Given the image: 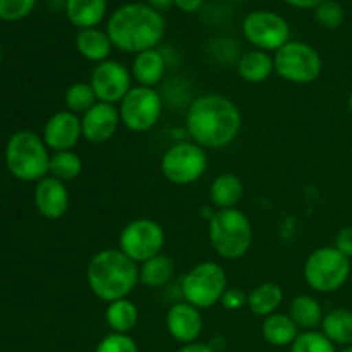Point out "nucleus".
Returning <instances> with one entry per match:
<instances>
[{"instance_id": "nucleus-36", "label": "nucleus", "mask_w": 352, "mask_h": 352, "mask_svg": "<svg viewBox=\"0 0 352 352\" xmlns=\"http://www.w3.org/2000/svg\"><path fill=\"white\" fill-rule=\"evenodd\" d=\"M333 246L351 260L352 258V227H344L337 232L336 236V244Z\"/></svg>"}, {"instance_id": "nucleus-32", "label": "nucleus", "mask_w": 352, "mask_h": 352, "mask_svg": "<svg viewBox=\"0 0 352 352\" xmlns=\"http://www.w3.org/2000/svg\"><path fill=\"white\" fill-rule=\"evenodd\" d=\"M346 19L342 3L337 0H323L315 9V21L325 30H337Z\"/></svg>"}, {"instance_id": "nucleus-16", "label": "nucleus", "mask_w": 352, "mask_h": 352, "mask_svg": "<svg viewBox=\"0 0 352 352\" xmlns=\"http://www.w3.org/2000/svg\"><path fill=\"white\" fill-rule=\"evenodd\" d=\"M165 327H167L168 336L181 346L198 342L203 332L201 309L195 308L186 301L175 302L165 315Z\"/></svg>"}, {"instance_id": "nucleus-40", "label": "nucleus", "mask_w": 352, "mask_h": 352, "mask_svg": "<svg viewBox=\"0 0 352 352\" xmlns=\"http://www.w3.org/2000/svg\"><path fill=\"white\" fill-rule=\"evenodd\" d=\"M144 3H148V6H151L153 9L157 10H165L168 9V7L174 6V0H144Z\"/></svg>"}, {"instance_id": "nucleus-4", "label": "nucleus", "mask_w": 352, "mask_h": 352, "mask_svg": "<svg viewBox=\"0 0 352 352\" xmlns=\"http://www.w3.org/2000/svg\"><path fill=\"white\" fill-rule=\"evenodd\" d=\"M50 158L43 138L33 131H16L6 144L7 170L23 182H40L48 177Z\"/></svg>"}, {"instance_id": "nucleus-22", "label": "nucleus", "mask_w": 352, "mask_h": 352, "mask_svg": "<svg viewBox=\"0 0 352 352\" xmlns=\"http://www.w3.org/2000/svg\"><path fill=\"white\" fill-rule=\"evenodd\" d=\"M244 196V184L236 174H220L210 184V201L217 210L237 208Z\"/></svg>"}, {"instance_id": "nucleus-2", "label": "nucleus", "mask_w": 352, "mask_h": 352, "mask_svg": "<svg viewBox=\"0 0 352 352\" xmlns=\"http://www.w3.org/2000/svg\"><path fill=\"white\" fill-rule=\"evenodd\" d=\"M105 31L113 48L138 55L160 45L167 23L164 14L148 3L129 2L110 14Z\"/></svg>"}, {"instance_id": "nucleus-39", "label": "nucleus", "mask_w": 352, "mask_h": 352, "mask_svg": "<svg viewBox=\"0 0 352 352\" xmlns=\"http://www.w3.org/2000/svg\"><path fill=\"white\" fill-rule=\"evenodd\" d=\"M177 352H215L212 346L203 342H191V344H184L177 349Z\"/></svg>"}, {"instance_id": "nucleus-13", "label": "nucleus", "mask_w": 352, "mask_h": 352, "mask_svg": "<svg viewBox=\"0 0 352 352\" xmlns=\"http://www.w3.org/2000/svg\"><path fill=\"white\" fill-rule=\"evenodd\" d=\"M133 74L129 69L119 60L109 58L105 62H100L93 67L89 85L95 89V95L98 102L112 103L119 105L124 96L133 88Z\"/></svg>"}, {"instance_id": "nucleus-33", "label": "nucleus", "mask_w": 352, "mask_h": 352, "mask_svg": "<svg viewBox=\"0 0 352 352\" xmlns=\"http://www.w3.org/2000/svg\"><path fill=\"white\" fill-rule=\"evenodd\" d=\"M36 0H0V21L17 23L33 12Z\"/></svg>"}, {"instance_id": "nucleus-3", "label": "nucleus", "mask_w": 352, "mask_h": 352, "mask_svg": "<svg viewBox=\"0 0 352 352\" xmlns=\"http://www.w3.org/2000/svg\"><path fill=\"white\" fill-rule=\"evenodd\" d=\"M88 287L100 301L112 302L127 298L140 284V267L122 251L102 250L91 256L86 267Z\"/></svg>"}, {"instance_id": "nucleus-21", "label": "nucleus", "mask_w": 352, "mask_h": 352, "mask_svg": "<svg viewBox=\"0 0 352 352\" xmlns=\"http://www.w3.org/2000/svg\"><path fill=\"white\" fill-rule=\"evenodd\" d=\"M274 72V55L263 50H256V48L241 55L239 62H237V74L250 85H260V82L268 81Z\"/></svg>"}, {"instance_id": "nucleus-29", "label": "nucleus", "mask_w": 352, "mask_h": 352, "mask_svg": "<svg viewBox=\"0 0 352 352\" xmlns=\"http://www.w3.org/2000/svg\"><path fill=\"white\" fill-rule=\"evenodd\" d=\"M82 172V160L76 151H55L50 158V177L58 179L62 182H71L79 177Z\"/></svg>"}, {"instance_id": "nucleus-28", "label": "nucleus", "mask_w": 352, "mask_h": 352, "mask_svg": "<svg viewBox=\"0 0 352 352\" xmlns=\"http://www.w3.org/2000/svg\"><path fill=\"white\" fill-rule=\"evenodd\" d=\"M175 275V261L168 254H158L140 267V284L151 289L165 287Z\"/></svg>"}, {"instance_id": "nucleus-30", "label": "nucleus", "mask_w": 352, "mask_h": 352, "mask_svg": "<svg viewBox=\"0 0 352 352\" xmlns=\"http://www.w3.org/2000/svg\"><path fill=\"white\" fill-rule=\"evenodd\" d=\"M65 110L76 113V116H85L95 103H98V98L95 95V89L89 82H72L64 95Z\"/></svg>"}, {"instance_id": "nucleus-25", "label": "nucleus", "mask_w": 352, "mask_h": 352, "mask_svg": "<svg viewBox=\"0 0 352 352\" xmlns=\"http://www.w3.org/2000/svg\"><path fill=\"white\" fill-rule=\"evenodd\" d=\"M282 301H284V291L280 285L274 284V282H263L248 294V309L254 316L267 318V316L277 313Z\"/></svg>"}, {"instance_id": "nucleus-17", "label": "nucleus", "mask_w": 352, "mask_h": 352, "mask_svg": "<svg viewBox=\"0 0 352 352\" xmlns=\"http://www.w3.org/2000/svg\"><path fill=\"white\" fill-rule=\"evenodd\" d=\"M69 191L65 182L55 177H45L34 188V206L47 220H58L69 210Z\"/></svg>"}, {"instance_id": "nucleus-12", "label": "nucleus", "mask_w": 352, "mask_h": 352, "mask_svg": "<svg viewBox=\"0 0 352 352\" xmlns=\"http://www.w3.org/2000/svg\"><path fill=\"white\" fill-rule=\"evenodd\" d=\"M243 34L256 50L275 54L291 41V26L274 10H253L244 17Z\"/></svg>"}, {"instance_id": "nucleus-24", "label": "nucleus", "mask_w": 352, "mask_h": 352, "mask_svg": "<svg viewBox=\"0 0 352 352\" xmlns=\"http://www.w3.org/2000/svg\"><path fill=\"white\" fill-rule=\"evenodd\" d=\"M287 315L291 316L292 322L299 327L301 332H308V330H316L318 327H322L325 313H323L318 299L309 294H301L292 299Z\"/></svg>"}, {"instance_id": "nucleus-37", "label": "nucleus", "mask_w": 352, "mask_h": 352, "mask_svg": "<svg viewBox=\"0 0 352 352\" xmlns=\"http://www.w3.org/2000/svg\"><path fill=\"white\" fill-rule=\"evenodd\" d=\"M174 6L186 14H195L203 9L205 0H174Z\"/></svg>"}, {"instance_id": "nucleus-10", "label": "nucleus", "mask_w": 352, "mask_h": 352, "mask_svg": "<svg viewBox=\"0 0 352 352\" xmlns=\"http://www.w3.org/2000/svg\"><path fill=\"white\" fill-rule=\"evenodd\" d=\"M120 122L133 133L153 129L164 113V98L155 88L133 86L119 103Z\"/></svg>"}, {"instance_id": "nucleus-38", "label": "nucleus", "mask_w": 352, "mask_h": 352, "mask_svg": "<svg viewBox=\"0 0 352 352\" xmlns=\"http://www.w3.org/2000/svg\"><path fill=\"white\" fill-rule=\"evenodd\" d=\"M284 2L287 3L289 7H292V9H302V10L313 9L315 10L316 7L323 2V0H284Z\"/></svg>"}, {"instance_id": "nucleus-11", "label": "nucleus", "mask_w": 352, "mask_h": 352, "mask_svg": "<svg viewBox=\"0 0 352 352\" xmlns=\"http://www.w3.org/2000/svg\"><path fill=\"white\" fill-rule=\"evenodd\" d=\"M164 246V227L146 217L134 219L119 234V250L138 265L162 254Z\"/></svg>"}, {"instance_id": "nucleus-43", "label": "nucleus", "mask_w": 352, "mask_h": 352, "mask_svg": "<svg viewBox=\"0 0 352 352\" xmlns=\"http://www.w3.org/2000/svg\"><path fill=\"white\" fill-rule=\"evenodd\" d=\"M0 64H2V47H0Z\"/></svg>"}, {"instance_id": "nucleus-27", "label": "nucleus", "mask_w": 352, "mask_h": 352, "mask_svg": "<svg viewBox=\"0 0 352 352\" xmlns=\"http://www.w3.org/2000/svg\"><path fill=\"white\" fill-rule=\"evenodd\" d=\"M322 333L336 346H352V311L337 308L325 313L322 322Z\"/></svg>"}, {"instance_id": "nucleus-15", "label": "nucleus", "mask_w": 352, "mask_h": 352, "mask_svg": "<svg viewBox=\"0 0 352 352\" xmlns=\"http://www.w3.org/2000/svg\"><path fill=\"white\" fill-rule=\"evenodd\" d=\"M120 113L119 107L112 103L98 102L81 116V127H82V140L88 143H107L116 136V133L120 127Z\"/></svg>"}, {"instance_id": "nucleus-42", "label": "nucleus", "mask_w": 352, "mask_h": 352, "mask_svg": "<svg viewBox=\"0 0 352 352\" xmlns=\"http://www.w3.org/2000/svg\"><path fill=\"white\" fill-rule=\"evenodd\" d=\"M340 352H352V346H347L346 349H342Z\"/></svg>"}, {"instance_id": "nucleus-18", "label": "nucleus", "mask_w": 352, "mask_h": 352, "mask_svg": "<svg viewBox=\"0 0 352 352\" xmlns=\"http://www.w3.org/2000/svg\"><path fill=\"white\" fill-rule=\"evenodd\" d=\"M74 45L78 54L86 60L93 64H100L110 58L113 50V45L110 41L107 31L100 28H88V30H79L74 38Z\"/></svg>"}, {"instance_id": "nucleus-7", "label": "nucleus", "mask_w": 352, "mask_h": 352, "mask_svg": "<svg viewBox=\"0 0 352 352\" xmlns=\"http://www.w3.org/2000/svg\"><path fill=\"white\" fill-rule=\"evenodd\" d=\"M227 287L226 270L215 261L198 263L181 278L182 301L198 309H208L219 305Z\"/></svg>"}, {"instance_id": "nucleus-20", "label": "nucleus", "mask_w": 352, "mask_h": 352, "mask_svg": "<svg viewBox=\"0 0 352 352\" xmlns=\"http://www.w3.org/2000/svg\"><path fill=\"white\" fill-rule=\"evenodd\" d=\"M131 74H133V79L138 82V86L155 88L157 85H160L165 76L164 54L157 48H151V50L134 55Z\"/></svg>"}, {"instance_id": "nucleus-34", "label": "nucleus", "mask_w": 352, "mask_h": 352, "mask_svg": "<svg viewBox=\"0 0 352 352\" xmlns=\"http://www.w3.org/2000/svg\"><path fill=\"white\" fill-rule=\"evenodd\" d=\"M95 352H140V347L136 340L127 333L110 332L96 344Z\"/></svg>"}, {"instance_id": "nucleus-35", "label": "nucleus", "mask_w": 352, "mask_h": 352, "mask_svg": "<svg viewBox=\"0 0 352 352\" xmlns=\"http://www.w3.org/2000/svg\"><path fill=\"white\" fill-rule=\"evenodd\" d=\"M220 305L226 309H229V311H239V309L246 308L248 306V294L237 287H227V291L223 292Z\"/></svg>"}, {"instance_id": "nucleus-8", "label": "nucleus", "mask_w": 352, "mask_h": 352, "mask_svg": "<svg viewBox=\"0 0 352 352\" xmlns=\"http://www.w3.org/2000/svg\"><path fill=\"white\" fill-rule=\"evenodd\" d=\"M275 74L291 85H311L323 69L322 55L306 41L291 40L274 54Z\"/></svg>"}, {"instance_id": "nucleus-26", "label": "nucleus", "mask_w": 352, "mask_h": 352, "mask_svg": "<svg viewBox=\"0 0 352 352\" xmlns=\"http://www.w3.org/2000/svg\"><path fill=\"white\" fill-rule=\"evenodd\" d=\"M138 320H140V309L129 298L107 305L105 322L113 333H127L129 336L136 329Z\"/></svg>"}, {"instance_id": "nucleus-23", "label": "nucleus", "mask_w": 352, "mask_h": 352, "mask_svg": "<svg viewBox=\"0 0 352 352\" xmlns=\"http://www.w3.org/2000/svg\"><path fill=\"white\" fill-rule=\"evenodd\" d=\"M301 330L292 322L287 313H274V315L263 318L261 325V336L270 346L274 347H291L298 339Z\"/></svg>"}, {"instance_id": "nucleus-44", "label": "nucleus", "mask_w": 352, "mask_h": 352, "mask_svg": "<svg viewBox=\"0 0 352 352\" xmlns=\"http://www.w3.org/2000/svg\"><path fill=\"white\" fill-rule=\"evenodd\" d=\"M229 2H244V0H229Z\"/></svg>"}, {"instance_id": "nucleus-41", "label": "nucleus", "mask_w": 352, "mask_h": 352, "mask_svg": "<svg viewBox=\"0 0 352 352\" xmlns=\"http://www.w3.org/2000/svg\"><path fill=\"white\" fill-rule=\"evenodd\" d=\"M347 105H349V112L352 113V91H351V95H349V100H347Z\"/></svg>"}, {"instance_id": "nucleus-31", "label": "nucleus", "mask_w": 352, "mask_h": 352, "mask_svg": "<svg viewBox=\"0 0 352 352\" xmlns=\"http://www.w3.org/2000/svg\"><path fill=\"white\" fill-rule=\"evenodd\" d=\"M291 352H337L336 344L327 339L322 330H308L299 333L291 346Z\"/></svg>"}, {"instance_id": "nucleus-14", "label": "nucleus", "mask_w": 352, "mask_h": 352, "mask_svg": "<svg viewBox=\"0 0 352 352\" xmlns=\"http://www.w3.org/2000/svg\"><path fill=\"white\" fill-rule=\"evenodd\" d=\"M43 141L50 151H69L78 146L82 138L81 117L69 110L55 112L45 122Z\"/></svg>"}, {"instance_id": "nucleus-19", "label": "nucleus", "mask_w": 352, "mask_h": 352, "mask_svg": "<svg viewBox=\"0 0 352 352\" xmlns=\"http://www.w3.org/2000/svg\"><path fill=\"white\" fill-rule=\"evenodd\" d=\"M107 0H65V14L69 23L79 30L98 28L107 17Z\"/></svg>"}, {"instance_id": "nucleus-9", "label": "nucleus", "mask_w": 352, "mask_h": 352, "mask_svg": "<svg viewBox=\"0 0 352 352\" xmlns=\"http://www.w3.org/2000/svg\"><path fill=\"white\" fill-rule=\"evenodd\" d=\"M160 168L164 177L172 184H195L208 168V155L195 141H179L165 150Z\"/></svg>"}, {"instance_id": "nucleus-5", "label": "nucleus", "mask_w": 352, "mask_h": 352, "mask_svg": "<svg viewBox=\"0 0 352 352\" xmlns=\"http://www.w3.org/2000/svg\"><path fill=\"white\" fill-rule=\"evenodd\" d=\"M208 239L223 260H241L253 244V226L239 208L217 210L208 220Z\"/></svg>"}, {"instance_id": "nucleus-6", "label": "nucleus", "mask_w": 352, "mask_h": 352, "mask_svg": "<svg viewBox=\"0 0 352 352\" xmlns=\"http://www.w3.org/2000/svg\"><path fill=\"white\" fill-rule=\"evenodd\" d=\"M305 280L318 294H332L342 289L351 275V260L336 246H322L305 261Z\"/></svg>"}, {"instance_id": "nucleus-1", "label": "nucleus", "mask_w": 352, "mask_h": 352, "mask_svg": "<svg viewBox=\"0 0 352 352\" xmlns=\"http://www.w3.org/2000/svg\"><path fill=\"white\" fill-rule=\"evenodd\" d=\"M243 116L236 103L223 95L208 93L192 100L186 112L191 141L205 150H222L239 136Z\"/></svg>"}]
</instances>
